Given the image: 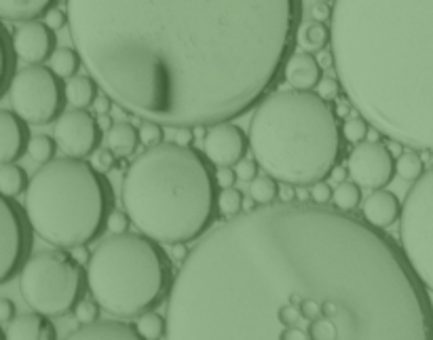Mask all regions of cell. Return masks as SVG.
<instances>
[{
    "instance_id": "obj_46",
    "label": "cell",
    "mask_w": 433,
    "mask_h": 340,
    "mask_svg": "<svg viewBox=\"0 0 433 340\" xmlns=\"http://www.w3.org/2000/svg\"><path fill=\"white\" fill-rule=\"evenodd\" d=\"M195 127H176V144L180 146H190L195 142Z\"/></svg>"
},
{
    "instance_id": "obj_3",
    "label": "cell",
    "mask_w": 433,
    "mask_h": 340,
    "mask_svg": "<svg viewBox=\"0 0 433 340\" xmlns=\"http://www.w3.org/2000/svg\"><path fill=\"white\" fill-rule=\"evenodd\" d=\"M330 51L357 115L433 152V0H334Z\"/></svg>"
},
{
    "instance_id": "obj_6",
    "label": "cell",
    "mask_w": 433,
    "mask_h": 340,
    "mask_svg": "<svg viewBox=\"0 0 433 340\" xmlns=\"http://www.w3.org/2000/svg\"><path fill=\"white\" fill-rule=\"evenodd\" d=\"M24 211L42 241L74 250L106 231L113 188L93 163L66 154L44 163L34 174L26 188Z\"/></svg>"
},
{
    "instance_id": "obj_5",
    "label": "cell",
    "mask_w": 433,
    "mask_h": 340,
    "mask_svg": "<svg viewBox=\"0 0 433 340\" xmlns=\"http://www.w3.org/2000/svg\"><path fill=\"white\" fill-rule=\"evenodd\" d=\"M334 108L315 91L268 93L250 121V148L281 184L313 186L330 178L343 156V127Z\"/></svg>"
},
{
    "instance_id": "obj_43",
    "label": "cell",
    "mask_w": 433,
    "mask_h": 340,
    "mask_svg": "<svg viewBox=\"0 0 433 340\" xmlns=\"http://www.w3.org/2000/svg\"><path fill=\"white\" fill-rule=\"evenodd\" d=\"M44 22H47L53 30H62V28L66 26V22H68V13L60 11V9H53V11L47 13Z\"/></svg>"
},
{
    "instance_id": "obj_11",
    "label": "cell",
    "mask_w": 433,
    "mask_h": 340,
    "mask_svg": "<svg viewBox=\"0 0 433 340\" xmlns=\"http://www.w3.org/2000/svg\"><path fill=\"white\" fill-rule=\"evenodd\" d=\"M26 211L11 199L0 201V283H7L17 277L28 260L30 252V231Z\"/></svg>"
},
{
    "instance_id": "obj_31",
    "label": "cell",
    "mask_w": 433,
    "mask_h": 340,
    "mask_svg": "<svg viewBox=\"0 0 433 340\" xmlns=\"http://www.w3.org/2000/svg\"><path fill=\"white\" fill-rule=\"evenodd\" d=\"M279 180H275L273 176H258L252 186H250V195L258 205H270L275 199H279Z\"/></svg>"
},
{
    "instance_id": "obj_4",
    "label": "cell",
    "mask_w": 433,
    "mask_h": 340,
    "mask_svg": "<svg viewBox=\"0 0 433 340\" xmlns=\"http://www.w3.org/2000/svg\"><path fill=\"white\" fill-rule=\"evenodd\" d=\"M211 161L193 146L161 142L127 167L121 201L136 229L161 245L190 243L207 233L218 209Z\"/></svg>"
},
{
    "instance_id": "obj_36",
    "label": "cell",
    "mask_w": 433,
    "mask_h": 340,
    "mask_svg": "<svg viewBox=\"0 0 433 340\" xmlns=\"http://www.w3.org/2000/svg\"><path fill=\"white\" fill-rule=\"evenodd\" d=\"M140 138H142V144H146V146L161 144L163 142V125L156 121H144L140 127Z\"/></svg>"
},
{
    "instance_id": "obj_33",
    "label": "cell",
    "mask_w": 433,
    "mask_h": 340,
    "mask_svg": "<svg viewBox=\"0 0 433 340\" xmlns=\"http://www.w3.org/2000/svg\"><path fill=\"white\" fill-rule=\"evenodd\" d=\"M245 205V199L241 195L239 188L231 186V188H222V193L218 195V209L224 218H235L241 213Z\"/></svg>"
},
{
    "instance_id": "obj_54",
    "label": "cell",
    "mask_w": 433,
    "mask_h": 340,
    "mask_svg": "<svg viewBox=\"0 0 433 340\" xmlns=\"http://www.w3.org/2000/svg\"><path fill=\"white\" fill-rule=\"evenodd\" d=\"M97 123H99V127H101V129H106V131L115 125V123H113V119L108 117V115H97Z\"/></svg>"
},
{
    "instance_id": "obj_7",
    "label": "cell",
    "mask_w": 433,
    "mask_h": 340,
    "mask_svg": "<svg viewBox=\"0 0 433 340\" xmlns=\"http://www.w3.org/2000/svg\"><path fill=\"white\" fill-rule=\"evenodd\" d=\"M172 260L148 235L101 239L87 262V288L104 313L133 319L156 309L172 292Z\"/></svg>"
},
{
    "instance_id": "obj_40",
    "label": "cell",
    "mask_w": 433,
    "mask_h": 340,
    "mask_svg": "<svg viewBox=\"0 0 433 340\" xmlns=\"http://www.w3.org/2000/svg\"><path fill=\"white\" fill-rule=\"evenodd\" d=\"M332 199H334V191H332L330 184H326L323 180L311 186V201H313V203L326 205V203H330Z\"/></svg>"
},
{
    "instance_id": "obj_17",
    "label": "cell",
    "mask_w": 433,
    "mask_h": 340,
    "mask_svg": "<svg viewBox=\"0 0 433 340\" xmlns=\"http://www.w3.org/2000/svg\"><path fill=\"white\" fill-rule=\"evenodd\" d=\"M284 76L292 89L300 91H313L323 79V66L319 60L309 51H296L290 55V60L286 64Z\"/></svg>"
},
{
    "instance_id": "obj_10",
    "label": "cell",
    "mask_w": 433,
    "mask_h": 340,
    "mask_svg": "<svg viewBox=\"0 0 433 340\" xmlns=\"http://www.w3.org/2000/svg\"><path fill=\"white\" fill-rule=\"evenodd\" d=\"M51 66L34 64L22 68L11 85H9V102L17 115L30 125H49L58 121L64 102H66V85L62 83Z\"/></svg>"
},
{
    "instance_id": "obj_19",
    "label": "cell",
    "mask_w": 433,
    "mask_h": 340,
    "mask_svg": "<svg viewBox=\"0 0 433 340\" xmlns=\"http://www.w3.org/2000/svg\"><path fill=\"white\" fill-rule=\"evenodd\" d=\"M5 336L9 340H53L58 338V332L47 315L32 311L11 319L5 327Z\"/></svg>"
},
{
    "instance_id": "obj_12",
    "label": "cell",
    "mask_w": 433,
    "mask_h": 340,
    "mask_svg": "<svg viewBox=\"0 0 433 340\" xmlns=\"http://www.w3.org/2000/svg\"><path fill=\"white\" fill-rule=\"evenodd\" d=\"M347 167L353 182L370 191L387 186L398 174L391 148H387L381 142H370V140L355 144V148L347 159Z\"/></svg>"
},
{
    "instance_id": "obj_29",
    "label": "cell",
    "mask_w": 433,
    "mask_h": 340,
    "mask_svg": "<svg viewBox=\"0 0 433 340\" xmlns=\"http://www.w3.org/2000/svg\"><path fill=\"white\" fill-rule=\"evenodd\" d=\"M136 327H138L140 336L148 338V340H158V338L168 336V319H163L158 313H154V309L138 315L136 317Z\"/></svg>"
},
{
    "instance_id": "obj_18",
    "label": "cell",
    "mask_w": 433,
    "mask_h": 340,
    "mask_svg": "<svg viewBox=\"0 0 433 340\" xmlns=\"http://www.w3.org/2000/svg\"><path fill=\"white\" fill-rule=\"evenodd\" d=\"M363 220L370 222L376 229H387V226L395 224L402 216V203L398 197L385 188H374L363 199Z\"/></svg>"
},
{
    "instance_id": "obj_15",
    "label": "cell",
    "mask_w": 433,
    "mask_h": 340,
    "mask_svg": "<svg viewBox=\"0 0 433 340\" xmlns=\"http://www.w3.org/2000/svg\"><path fill=\"white\" fill-rule=\"evenodd\" d=\"M247 140L243 129L231 121L224 123H215L209 127V131L205 133V156L215 165V167H233L235 163H239L245 156L247 150Z\"/></svg>"
},
{
    "instance_id": "obj_34",
    "label": "cell",
    "mask_w": 433,
    "mask_h": 340,
    "mask_svg": "<svg viewBox=\"0 0 433 340\" xmlns=\"http://www.w3.org/2000/svg\"><path fill=\"white\" fill-rule=\"evenodd\" d=\"M368 133H370V123L361 117V115H351L347 117L345 125H343V136L347 142L351 144H359L363 140H368Z\"/></svg>"
},
{
    "instance_id": "obj_16",
    "label": "cell",
    "mask_w": 433,
    "mask_h": 340,
    "mask_svg": "<svg viewBox=\"0 0 433 340\" xmlns=\"http://www.w3.org/2000/svg\"><path fill=\"white\" fill-rule=\"evenodd\" d=\"M30 129L15 110H0V163H17L28 152Z\"/></svg>"
},
{
    "instance_id": "obj_20",
    "label": "cell",
    "mask_w": 433,
    "mask_h": 340,
    "mask_svg": "<svg viewBox=\"0 0 433 340\" xmlns=\"http://www.w3.org/2000/svg\"><path fill=\"white\" fill-rule=\"evenodd\" d=\"M58 0H0V17L9 24H24L47 17Z\"/></svg>"
},
{
    "instance_id": "obj_32",
    "label": "cell",
    "mask_w": 433,
    "mask_h": 340,
    "mask_svg": "<svg viewBox=\"0 0 433 340\" xmlns=\"http://www.w3.org/2000/svg\"><path fill=\"white\" fill-rule=\"evenodd\" d=\"M334 205L343 211H351L361 203V186L357 182H341L334 191Z\"/></svg>"
},
{
    "instance_id": "obj_8",
    "label": "cell",
    "mask_w": 433,
    "mask_h": 340,
    "mask_svg": "<svg viewBox=\"0 0 433 340\" xmlns=\"http://www.w3.org/2000/svg\"><path fill=\"white\" fill-rule=\"evenodd\" d=\"M60 250L34 254L19 270V292L24 302L49 319L72 313L81 302L87 281L81 262L72 254Z\"/></svg>"
},
{
    "instance_id": "obj_35",
    "label": "cell",
    "mask_w": 433,
    "mask_h": 340,
    "mask_svg": "<svg viewBox=\"0 0 433 340\" xmlns=\"http://www.w3.org/2000/svg\"><path fill=\"white\" fill-rule=\"evenodd\" d=\"M99 313H101V307L97 305V300H81V302L74 307V317H76V321H81V323L97 321V319H99Z\"/></svg>"
},
{
    "instance_id": "obj_28",
    "label": "cell",
    "mask_w": 433,
    "mask_h": 340,
    "mask_svg": "<svg viewBox=\"0 0 433 340\" xmlns=\"http://www.w3.org/2000/svg\"><path fill=\"white\" fill-rule=\"evenodd\" d=\"M395 169L398 176L406 182H416L423 174H425V163L423 156L418 154V150L414 148H406L398 159H395Z\"/></svg>"
},
{
    "instance_id": "obj_50",
    "label": "cell",
    "mask_w": 433,
    "mask_h": 340,
    "mask_svg": "<svg viewBox=\"0 0 433 340\" xmlns=\"http://www.w3.org/2000/svg\"><path fill=\"white\" fill-rule=\"evenodd\" d=\"M351 174H349V167H341V165H336L332 172H330V180L334 182V184H341V182H347V178H349Z\"/></svg>"
},
{
    "instance_id": "obj_22",
    "label": "cell",
    "mask_w": 433,
    "mask_h": 340,
    "mask_svg": "<svg viewBox=\"0 0 433 340\" xmlns=\"http://www.w3.org/2000/svg\"><path fill=\"white\" fill-rule=\"evenodd\" d=\"M106 142H108V148H111L119 159H125V156H131L138 150L142 138H140V129L133 123L119 121L108 129Z\"/></svg>"
},
{
    "instance_id": "obj_2",
    "label": "cell",
    "mask_w": 433,
    "mask_h": 340,
    "mask_svg": "<svg viewBox=\"0 0 433 340\" xmlns=\"http://www.w3.org/2000/svg\"><path fill=\"white\" fill-rule=\"evenodd\" d=\"M300 17L302 0H68L101 91L168 127L247 115L284 76Z\"/></svg>"
},
{
    "instance_id": "obj_52",
    "label": "cell",
    "mask_w": 433,
    "mask_h": 340,
    "mask_svg": "<svg viewBox=\"0 0 433 340\" xmlns=\"http://www.w3.org/2000/svg\"><path fill=\"white\" fill-rule=\"evenodd\" d=\"M188 252H190V250H186V243H174V245H172V256H174V260L184 262L186 256H188Z\"/></svg>"
},
{
    "instance_id": "obj_27",
    "label": "cell",
    "mask_w": 433,
    "mask_h": 340,
    "mask_svg": "<svg viewBox=\"0 0 433 340\" xmlns=\"http://www.w3.org/2000/svg\"><path fill=\"white\" fill-rule=\"evenodd\" d=\"M0 58H3V74H0V89L3 91H9V85L13 81V76L17 74L15 72V64H17V51H15V44H13V32L5 30L3 32V47H0Z\"/></svg>"
},
{
    "instance_id": "obj_56",
    "label": "cell",
    "mask_w": 433,
    "mask_h": 340,
    "mask_svg": "<svg viewBox=\"0 0 433 340\" xmlns=\"http://www.w3.org/2000/svg\"><path fill=\"white\" fill-rule=\"evenodd\" d=\"M317 3H330V0H317Z\"/></svg>"
},
{
    "instance_id": "obj_13",
    "label": "cell",
    "mask_w": 433,
    "mask_h": 340,
    "mask_svg": "<svg viewBox=\"0 0 433 340\" xmlns=\"http://www.w3.org/2000/svg\"><path fill=\"white\" fill-rule=\"evenodd\" d=\"M53 138L68 156L85 159L97 150L101 142V127L87 108H74L60 115L53 127Z\"/></svg>"
},
{
    "instance_id": "obj_1",
    "label": "cell",
    "mask_w": 433,
    "mask_h": 340,
    "mask_svg": "<svg viewBox=\"0 0 433 340\" xmlns=\"http://www.w3.org/2000/svg\"><path fill=\"white\" fill-rule=\"evenodd\" d=\"M317 300L311 340L433 338V309L402 245L326 205H260L186 256L170 292V338H281L279 309Z\"/></svg>"
},
{
    "instance_id": "obj_14",
    "label": "cell",
    "mask_w": 433,
    "mask_h": 340,
    "mask_svg": "<svg viewBox=\"0 0 433 340\" xmlns=\"http://www.w3.org/2000/svg\"><path fill=\"white\" fill-rule=\"evenodd\" d=\"M13 44L17 58L28 66H34L51 60V55L58 49V36L47 22L32 19L17 26L13 32Z\"/></svg>"
},
{
    "instance_id": "obj_39",
    "label": "cell",
    "mask_w": 433,
    "mask_h": 340,
    "mask_svg": "<svg viewBox=\"0 0 433 340\" xmlns=\"http://www.w3.org/2000/svg\"><path fill=\"white\" fill-rule=\"evenodd\" d=\"M258 161L256 159H241L239 163H235V172H237V178L241 182H254L258 178Z\"/></svg>"
},
{
    "instance_id": "obj_44",
    "label": "cell",
    "mask_w": 433,
    "mask_h": 340,
    "mask_svg": "<svg viewBox=\"0 0 433 340\" xmlns=\"http://www.w3.org/2000/svg\"><path fill=\"white\" fill-rule=\"evenodd\" d=\"M17 317V309H15V305L9 300V298H0V321H3L5 325L11 321V319H15Z\"/></svg>"
},
{
    "instance_id": "obj_47",
    "label": "cell",
    "mask_w": 433,
    "mask_h": 340,
    "mask_svg": "<svg viewBox=\"0 0 433 340\" xmlns=\"http://www.w3.org/2000/svg\"><path fill=\"white\" fill-rule=\"evenodd\" d=\"M113 97L111 95H97L95 97V102H93V108H95V112H97V115H108V112H111L113 110Z\"/></svg>"
},
{
    "instance_id": "obj_26",
    "label": "cell",
    "mask_w": 433,
    "mask_h": 340,
    "mask_svg": "<svg viewBox=\"0 0 433 340\" xmlns=\"http://www.w3.org/2000/svg\"><path fill=\"white\" fill-rule=\"evenodd\" d=\"M81 64H83V58H81V53L76 51V47L74 49H68V47L56 49V53H53L51 60H49L51 70L64 81L76 76L79 70H81Z\"/></svg>"
},
{
    "instance_id": "obj_55",
    "label": "cell",
    "mask_w": 433,
    "mask_h": 340,
    "mask_svg": "<svg viewBox=\"0 0 433 340\" xmlns=\"http://www.w3.org/2000/svg\"><path fill=\"white\" fill-rule=\"evenodd\" d=\"M296 199L304 203L307 199H311V191H307L304 186H298V188H296Z\"/></svg>"
},
{
    "instance_id": "obj_37",
    "label": "cell",
    "mask_w": 433,
    "mask_h": 340,
    "mask_svg": "<svg viewBox=\"0 0 433 340\" xmlns=\"http://www.w3.org/2000/svg\"><path fill=\"white\" fill-rule=\"evenodd\" d=\"M117 154L108 148V150H104V148H97L93 154H91V163H93V167L95 169H99L101 174H108L111 172V169H115L117 167Z\"/></svg>"
},
{
    "instance_id": "obj_53",
    "label": "cell",
    "mask_w": 433,
    "mask_h": 340,
    "mask_svg": "<svg viewBox=\"0 0 433 340\" xmlns=\"http://www.w3.org/2000/svg\"><path fill=\"white\" fill-rule=\"evenodd\" d=\"M72 256L83 264V262H89L91 252H87V245H81V248H74V250H72Z\"/></svg>"
},
{
    "instance_id": "obj_51",
    "label": "cell",
    "mask_w": 433,
    "mask_h": 340,
    "mask_svg": "<svg viewBox=\"0 0 433 340\" xmlns=\"http://www.w3.org/2000/svg\"><path fill=\"white\" fill-rule=\"evenodd\" d=\"M351 108H353V104H351L349 97H347V99H336V115H338L341 119L351 117Z\"/></svg>"
},
{
    "instance_id": "obj_38",
    "label": "cell",
    "mask_w": 433,
    "mask_h": 340,
    "mask_svg": "<svg viewBox=\"0 0 433 340\" xmlns=\"http://www.w3.org/2000/svg\"><path fill=\"white\" fill-rule=\"evenodd\" d=\"M129 224H131V218H129L127 211H111V216H108V222H106V231L111 235L127 233Z\"/></svg>"
},
{
    "instance_id": "obj_25",
    "label": "cell",
    "mask_w": 433,
    "mask_h": 340,
    "mask_svg": "<svg viewBox=\"0 0 433 340\" xmlns=\"http://www.w3.org/2000/svg\"><path fill=\"white\" fill-rule=\"evenodd\" d=\"M28 174L26 169L19 167L17 163H3L0 165V191L3 197H19L28 188Z\"/></svg>"
},
{
    "instance_id": "obj_30",
    "label": "cell",
    "mask_w": 433,
    "mask_h": 340,
    "mask_svg": "<svg viewBox=\"0 0 433 340\" xmlns=\"http://www.w3.org/2000/svg\"><path fill=\"white\" fill-rule=\"evenodd\" d=\"M56 152H58V140L51 138L47 133H38V136H32L30 138V144H28V156L38 163V165H44L49 161L56 159Z\"/></svg>"
},
{
    "instance_id": "obj_42",
    "label": "cell",
    "mask_w": 433,
    "mask_h": 340,
    "mask_svg": "<svg viewBox=\"0 0 433 340\" xmlns=\"http://www.w3.org/2000/svg\"><path fill=\"white\" fill-rule=\"evenodd\" d=\"M235 180H239V178H237V172H235V169H231L229 165L215 169V182H218L220 188H231V186H235Z\"/></svg>"
},
{
    "instance_id": "obj_49",
    "label": "cell",
    "mask_w": 433,
    "mask_h": 340,
    "mask_svg": "<svg viewBox=\"0 0 433 340\" xmlns=\"http://www.w3.org/2000/svg\"><path fill=\"white\" fill-rule=\"evenodd\" d=\"M313 17H315L317 22H323V19L332 17V9L328 7V3H317V5L313 7Z\"/></svg>"
},
{
    "instance_id": "obj_45",
    "label": "cell",
    "mask_w": 433,
    "mask_h": 340,
    "mask_svg": "<svg viewBox=\"0 0 433 340\" xmlns=\"http://www.w3.org/2000/svg\"><path fill=\"white\" fill-rule=\"evenodd\" d=\"M284 340H311V334H309V327H300V325H292V327H286L284 330Z\"/></svg>"
},
{
    "instance_id": "obj_48",
    "label": "cell",
    "mask_w": 433,
    "mask_h": 340,
    "mask_svg": "<svg viewBox=\"0 0 433 340\" xmlns=\"http://www.w3.org/2000/svg\"><path fill=\"white\" fill-rule=\"evenodd\" d=\"M279 201L281 203H294L296 199V186L294 184H284L279 186Z\"/></svg>"
},
{
    "instance_id": "obj_21",
    "label": "cell",
    "mask_w": 433,
    "mask_h": 340,
    "mask_svg": "<svg viewBox=\"0 0 433 340\" xmlns=\"http://www.w3.org/2000/svg\"><path fill=\"white\" fill-rule=\"evenodd\" d=\"M70 338L74 340H83V338H111V340H138L142 338L136 323H125V321H91V323H83L81 327H76L74 332H70Z\"/></svg>"
},
{
    "instance_id": "obj_23",
    "label": "cell",
    "mask_w": 433,
    "mask_h": 340,
    "mask_svg": "<svg viewBox=\"0 0 433 340\" xmlns=\"http://www.w3.org/2000/svg\"><path fill=\"white\" fill-rule=\"evenodd\" d=\"M296 44L302 51L319 53L330 44V28H326L323 22H317V19L300 24L298 34H296Z\"/></svg>"
},
{
    "instance_id": "obj_9",
    "label": "cell",
    "mask_w": 433,
    "mask_h": 340,
    "mask_svg": "<svg viewBox=\"0 0 433 340\" xmlns=\"http://www.w3.org/2000/svg\"><path fill=\"white\" fill-rule=\"evenodd\" d=\"M400 245L420 279L433 292V167L412 182L400 216Z\"/></svg>"
},
{
    "instance_id": "obj_41",
    "label": "cell",
    "mask_w": 433,
    "mask_h": 340,
    "mask_svg": "<svg viewBox=\"0 0 433 340\" xmlns=\"http://www.w3.org/2000/svg\"><path fill=\"white\" fill-rule=\"evenodd\" d=\"M343 89L341 81L338 79H321V83L317 85V93L323 97V99H338V91Z\"/></svg>"
},
{
    "instance_id": "obj_24",
    "label": "cell",
    "mask_w": 433,
    "mask_h": 340,
    "mask_svg": "<svg viewBox=\"0 0 433 340\" xmlns=\"http://www.w3.org/2000/svg\"><path fill=\"white\" fill-rule=\"evenodd\" d=\"M97 97V83L93 76L76 74L66 83V99L74 108H89Z\"/></svg>"
}]
</instances>
